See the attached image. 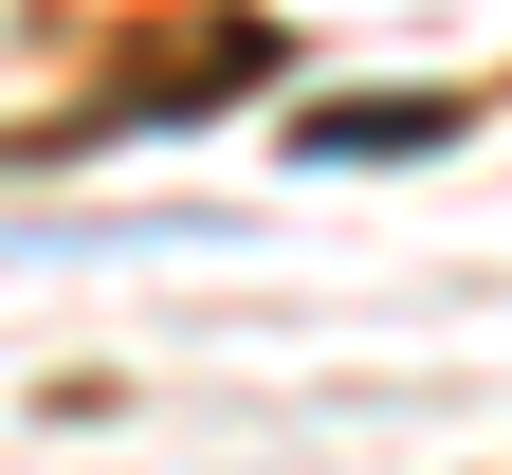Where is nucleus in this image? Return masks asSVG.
<instances>
[{"label":"nucleus","instance_id":"f257e3e1","mask_svg":"<svg viewBox=\"0 0 512 475\" xmlns=\"http://www.w3.org/2000/svg\"><path fill=\"white\" fill-rule=\"evenodd\" d=\"M458 92H330V110H293V165H421V147H458Z\"/></svg>","mask_w":512,"mask_h":475}]
</instances>
